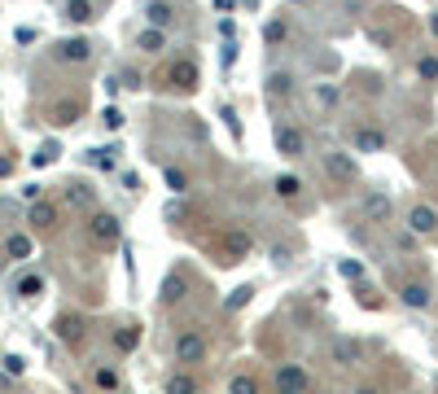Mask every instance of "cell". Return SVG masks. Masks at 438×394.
<instances>
[{
    "mask_svg": "<svg viewBox=\"0 0 438 394\" xmlns=\"http://www.w3.org/2000/svg\"><path fill=\"white\" fill-rule=\"evenodd\" d=\"M145 18H149V27H171L175 9L167 5V0H149V9H145Z\"/></svg>",
    "mask_w": 438,
    "mask_h": 394,
    "instance_id": "obj_14",
    "label": "cell"
},
{
    "mask_svg": "<svg viewBox=\"0 0 438 394\" xmlns=\"http://www.w3.org/2000/svg\"><path fill=\"white\" fill-rule=\"evenodd\" d=\"M167 79H171V88H198V66H193V61H175L171 66V71H167Z\"/></svg>",
    "mask_w": 438,
    "mask_h": 394,
    "instance_id": "obj_10",
    "label": "cell"
},
{
    "mask_svg": "<svg viewBox=\"0 0 438 394\" xmlns=\"http://www.w3.org/2000/svg\"><path fill=\"white\" fill-rule=\"evenodd\" d=\"M285 40V22H268V44H281Z\"/></svg>",
    "mask_w": 438,
    "mask_h": 394,
    "instance_id": "obj_37",
    "label": "cell"
},
{
    "mask_svg": "<svg viewBox=\"0 0 438 394\" xmlns=\"http://www.w3.org/2000/svg\"><path fill=\"white\" fill-rule=\"evenodd\" d=\"M88 57H92L88 40H61L57 44V61H88Z\"/></svg>",
    "mask_w": 438,
    "mask_h": 394,
    "instance_id": "obj_11",
    "label": "cell"
},
{
    "mask_svg": "<svg viewBox=\"0 0 438 394\" xmlns=\"http://www.w3.org/2000/svg\"><path fill=\"white\" fill-rule=\"evenodd\" d=\"M228 394H258V381H254L250 372H241V377H233V381H228Z\"/></svg>",
    "mask_w": 438,
    "mask_h": 394,
    "instance_id": "obj_24",
    "label": "cell"
},
{
    "mask_svg": "<svg viewBox=\"0 0 438 394\" xmlns=\"http://www.w3.org/2000/svg\"><path fill=\"white\" fill-rule=\"evenodd\" d=\"M66 202L88 210V206H92V189H88V184H66Z\"/></svg>",
    "mask_w": 438,
    "mask_h": 394,
    "instance_id": "obj_21",
    "label": "cell"
},
{
    "mask_svg": "<svg viewBox=\"0 0 438 394\" xmlns=\"http://www.w3.org/2000/svg\"><path fill=\"white\" fill-rule=\"evenodd\" d=\"M277 193H281V197H298V193H302V184H298L294 175H281V180H277Z\"/></svg>",
    "mask_w": 438,
    "mask_h": 394,
    "instance_id": "obj_29",
    "label": "cell"
},
{
    "mask_svg": "<svg viewBox=\"0 0 438 394\" xmlns=\"http://www.w3.org/2000/svg\"><path fill=\"white\" fill-rule=\"evenodd\" d=\"M13 293H18V298H36V293H44V276H36V272L22 276V281L13 285Z\"/></svg>",
    "mask_w": 438,
    "mask_h": 394,
    "instance_id": "obj_18",
    "label": "cell"
},
{
    "mask_svg": "<svg viewBox=\"0 0 438 394\" xmlns=\"http://www.w3.org/2000/svg\"><path fill=\"white\" fill-rule=\"evenodd\" d=\"M416 71H421V79H438V57H421Z\"/></svg>",
    "mask_w": 438,
    "mask_h": 394,
    "instance_id": "obj_33",
    "label": "cell"
},
{
    "mask_svg": "<svg viewBox=\"0 0 438 394\" xmlns=\"http://www.w3.org/2000/svg\"><path fill=\"white\" fill-rule=\"evenodd\" d=\"M96 386L101 390H119V372L115 368H96Z\"/></svg>",
    "mask_w": 438,
    "mask_h": 394,
    "instance_id": "obj_30",
    "label": "cell"
},
{
    "mask_svg": "<svg viewBox=\"0 0 438 394\" xmlns=\"http://www.w3.org/2000/svg\"><path fill=\"white\" fill-rule=\"evenodd\" d=\"M101 123H105V127H110V131H119V127H123V114H119V110H115V105H110V110H105V114H101Z\"/></svg>",
    "mask_w": 438,
    "mask_h": 394,
    "instance_id": "obj_35",
    "label": "cell"
},
{
    "mask_svg": "<svg viewBox=\"0 0 438 394\" xmlns=\"http://www.w3.org/2000/svg\"><path fill=\"white\" fill-rule=\"evenodd\" d=\"M430 31H434V36H438V13H430Z\"/></svg>",
    "mask_w": 438,
    "mask_h": 394,
    "instance_id": "obj_43",
    "label": "cell"
},
{
    "mask_svg": "<svg viewBox=\"0 0 438 394\" xmlns=\"http://www.w3.org/2000/svg\"><path fill=\"white\" fill-rule=\"evenodd\" d=\"M27 224L40 228V233H44V228H57V206H53V202H40V197H36V202H31V210H27Z\"/></svg>",
    "mask_w": 438,
    "mask_h": 394,
    "instance_id": "obj_8",
    "label": "cell"
},
{
    "mask_svg": "<svg viewBox=\"0 0 438 394\" xmlns=\"http://www.w3.org/2000/svg\"><path fill=\"white\" fill-rule=\"evenodd\" d=\"M360 394H377V390H360Z\"/></svg>",
    "mask_w": 438,
    "mask_h": 394,
    "instance_id": "obj_44",
    "label": "cell"
},
{
    "mask_svg": "<svg viewBox=\"0 0 438 394\" xmlns=\"http://www.w3.org/2000/svg\"><path fill=\"white\" fill-rule=\"evenodd\" d=\"M136 44H140V53H162V48H167V36H162V27H145Z\"/></svg>",
    "mask_w": 438,
    "mask_h": 394,
    "instance_id": "obj_15",
    "label": "cell"
},
{
    "mask_svg": "<svg viewBox=\"0 0 438 394\" xmlns=\"http://www.w3.org/2000/svg\"><path fill=\"white\" fill-rule=\"evenodd\" d=\"M22 368H27L22 355H5V372H9V377H22Z\"/></svg>",
    "mask_w": 438,
    "mask_h": 394,
    "instance_id": "obj_34",
    "label": "cell"
},
{
    "mask_svg": "<svg viewBox=\"0 0 438 394\" xmlns=\"http://www.w3.org/2000/svg\"><path fill=\"white\" fill-rule=\"evenodd\" d=\"M250 254V237L241 233V228H228V233H219V258L224 263H237Z\"/></svg>",
    "mask_w": 438,
    "mask_h": 394,
    "instance_id": "obj_4",
    "label": "cell"
},
{
    "mask_svg": "<svg viewBox=\"0 0 438 394\" xmlns=\"http://www.w3.org/2000/svg\"><path fill=\"white\" fill-rule=\"evenodd\" d=\"M399 298H403V302H408L412 311H425V307H430V289H425V285H421V281H408V285H403V289H399Z\"/></svg>",
    "mask_w": 438,
    "mask_h": 394,
    "instance_id": "obj_13",
    "label": "cell"
},
{
    "mask_svg": "<svg viewBox=\"0 0 438 394\" xmlns=\"http://www.w3.org/2000/svg\"><path fill=\"white\" fill-rule=\"evenodd\" d=\"M13 171V158H0V175H9Z\"/></svg>",
    "mask_w": 438,
    "mask_h": 394,
    "instance_id": "obj_42",
    "label": "cell"
},
{
    "mask_svg": "<svg viewBox=\"0 0 438 394\" xmlns=\"http://www.w3.org/2000/svg\"><path fill=\"white\" fill-rule=\"evenodd\" d=\"M277 149H281L285 158H302V149H307L302 131H298V127H277Z\"/></svg>",
    "mask_w": 438,
    "mask_h": 394,
    "instance_id": "obj_9",
    "label": "cell"
},
{
    "mask_svg": "<svg viewBox=\"0 0 438 394\" xmlns=\"http://www.w3.org/2000/svg\"><path fill=\"white\" fill-rule=\"evenodd\" d=\"M180 298V276H167V285H162V302H175Z\"/></svg>",
    "mask_w": 438,
    "mask_h": 394,
    "instance_id": "obj_32",
    "label": "cell"
},
{
    "mask_svg": "<svg viewBox=\"0 0 438 394\" xmlns=\"http://www.w3.org/2000/svg\"><path fill=\"white\" fill-rule=\"evenodd\" d=\"M136 342H140V328H119V333H115V346L119 351H132Z\"/></svg>",
    "mask_w": 438,
    "mask_h": 394,
    "instance_id": "obj_26",
    "label": "cell"
},
{
    "mask_svg": "<svg viewBox=\"0 0 438 394\" xmlns=\"http://www.w3.org/2000/svg\"><path fill=\"white\" fill-rule=\"evenodd\" d=\"M268 92H272V96L294 92V79H289V75H272V79H268Z\"/></svg>",
    "mask_w": 438,
    "mask_h": 394,
    "instance_id": "obj_27",
    "label": "cell"
},
{
    "mask_svg": "<svg viewBox=\"0 0 438 394\" xmlns=\"http://www.w3.org/2000/svg\"><path fill=\"white\" fill-rule=\"evenodd\" d=\"M351 140H355V149H360V154H381L386 149V131L381 127H355Z\"/></svg>",
    "mask_w": 438,
    "mask_h": 394,
    "instance_id": "obj_6",
    "label": "cell"
},
{
    "mask_svg": "<svg viewBox=\"0 0 438 394\" xmlns=\"http://www.w3.org/2000/svg\"><path fill=\"white\" fill-rule=\"evenodd\" d=\"M333 359H337V364H355V359H360V342L342 337V342H337V346H333Z\"/></svg>",
    "mask_w": 438,
    "mask_h": 394,
    "instance_id": "obj_19",
    "label": "cell"
},
{
    "mask_svg": "<svg viewBox=\"0 0 438 394\" xmlns=\"http://www.w3.org/2000/svg\"><path fill=\"white\" fill-rule=\"evenodd\" d=\"M302 390H307L302 364H281L277 368V394H302Z\"/></svg>",
    "mask_w": 438,
    "mask_h": 394,
    "instance_id": "obj_5",
    "label": "cell"
},
{
    "mask_svg": "<svg viewBox=\"0 0 438 394\" xmlns=\"http://www.w3.org/2000/svg\"><path fill=\"white\" fill-rule=\"evenodd\" d=\"M167 189H171V193H184V189H189V175L175 171V167H167Z\"/></svg>",
    "mask_w": 438,
    "mask_h": 394,
    "instance_id": "obj_28",
    "label": "cell"
},
{
    "mask_svg": "<svg viewBox=\"0 0 438 394\" xmlns=\"http://www.w3.org/2000/svg\"><path fill=\"white\" fill-rule=\"evenodd\" d=\"M61 18L66 22H92V0H66Z\"/></svg>",
    "mask_w": 438,
    "mask_h": 394,
    "instance_id": "obj_16",
    "label": "cell"
},
{
    "mask_svg": "<svg viewBox=\"0 0 438 394\" xmlns=\"http://www.w3.org/2000/svg\"><path fill=\"white\" fill-rule=\"evenodd\" d=\"M224 123H228L233 136H241V123H237V110H233V105H224Z\"/></svg>",
    "mask_w": 438,
    "mask_h": 394,
    "instance_id": "obj_39",
    "label": "cell"
},
{
    "mask_svg": "<svg viewBox=\"0 0 438 394\" xmlns=\"http://www.w3.org/2000/svg\"><path fill=\"white\" fill-rule=\"evenodd\" d=\"M342 276H351V281H360V276H364V268H360V263H351V258H346V263H342Z\"/></svg>",
    "mask_w": 438,
    "mask_h": 394,
    "instance_id": "obj_40",
    "label": "cell"
},
{
    "mask_svg": "<svg viewBox=\"0 0 438 394\" xmlns=\"http://www.w3.org/2000/svg\"><path fill=\"white\" fill-rule=\"evenodd\" d=\"M316 101H320V105H333V101H337V88H324V84H320V88H316Z\"/></svg>",
    "mask_w": 438,
    "mask_h": 394,
    "instance_id": "obj_38",
    "label": "cell"
},
{
    "mask_svg": "<svg viewBox=\"0 0 438 394\" xmlns=\"http://www.w3.org/2000/svg\"><path fill=\"white\" fill-rule=\"evenodd\" d=\"M250 293H254L250 285H241V289H233V298H228V307H246V302H250Z\"/></svg>",
    "mask_w": 438,
    "mask_h": 394,
    "instance_id": "obj_36",
    "label": "cell"
},
{
    "mask_svg": "<svg viewBox=\"0 0 438 394\" xmlns=\"http://www.w3.org/2000/svg\"><path fill=\"white\" fill-rule=\"evenodd\" d=\"M57 333L66 337V342H79V337H84V324H79L75 316H61V320H57Z\"/></svg>",
    "mask_w": 438,
    "mask_h": 394,
    "instance_id": "obj_23",
    "label": "cell"
},
{
    "mask_svg": "<svg viewBox=\"0 0 438 394\" xmlns=\"http://www.w3.org/2000/svg\"><path fill=\"white\" fill-rule=\"evenodd\" d=\"M167 394H198V381L184 377V372H175V377H167Z\"/></svg>",
    "mask_w": 438,
    "mask_h": 394,
    "instance_id": "obj_20",
    "label": "cell"
},
{
    "mask_svg": "<svg viewBox=\"0 0 438 394\" xmlns=\"http://www.w3.org/2000/svg\"><path fill=\"white\" fill-rule=\"evenodd\" d=\"M233 5H237V0H215V9H219V13H228Z\"/></svg>",
    "mask_w": 438,
    "mask_h": 394,
    "instance_id": "obj_41",
    "label": "cell"
},
{
    "mask_svg": "<svg viewBox=\"0 0 438 394\" xmlns=\"http://www.w3.org/2000/svg\"><path fill=\"white\" fill-rule=\"evenodd\" d=\"M324 175H329L333 184H360V162L346 149H329L324 154Z\"/></svg>",
    "mask_w": 438,
    "mask_h": 394,
    "instance_id": "obj_1",
    "label": "cell"
},
{
    "mask_svg": "<svg viewBox=\"0 0 438 394\" xmlns=\"http://www.w3.org/2000/svg\"><path fill=\"white\" fill-rule=\"evenodd\" d=\"M294 5H302V0H294Z\"/></svg>",
    "mask_w": 438,
    "mask_h": 394,
    "instance_id": "obj_45",
    "label": "cell"
},
{
    "mask_svg": "<svg viewBox=\"0 0 438 394\" xmlns=\"http://www.w3.org/2000/svg\"><path fill=\"white\" fill-rule=\"evenodd\" d=\"M5 254H9V258H31V237H27V233H13V237L5 241Z\"/></svg>",
    "mask_w": 438,
    "mask_h": 394,
    "instance_id": "obj_17",
    "label": "cell"
},
{
    "mask_svg": "<svg viewBox=\"0 0 438 394\" xmlns=\"http://www.w3.org/2000/svg\"><path fill=\"white\" fill-rule=\"evenodd\" d=\"M175 355H180L184 364H202L206 359V337L198 333V328H184V333L175 337Z\"/></svg>",
    "mask_w": 438,
    "mask_h": 394,
    "instance_id": "obj_3",
    "label": "cell"
},
{
    "mask_svg": "<svg viewBox=\"0 0 438 394\" xmlns=\"http://www.w3.org/2000/svg\"><path fill=\"white\" fill-rule=\"evenodd\" d=\"M88 237H92L96 245H119V237H123L119 215H110V210H96V215L88 219Z\"/></svg>",
    "mask_w": 438,
    "mask_h": 394,
    "instance_id": "obj_2",
    "label": "cell"
},
{
    "mask_svg": "<svg viewBox=\"0 0 438 394\" xmlns=\"http://www.w3.org/2000/svg\"><path fill=\"white\" fill-rule=\"evenodd\" d=\"M31 162H36V167H48V162H57V145L48 140V145H44V149H40L36 158H31Z\"/></svg>",
    "mask_w": 438,
    "mask_h": 394,
    "instance_id": "obj_31",
    "label": "cell"
},
{
    "mask_svg": "<svg viewBox=\"0 0 438 394\" xmlns=\"http://www.w3.org/2000/svg\"><path fill=\"white\" fill-rule=\"evenodd\" d=\"M75 119H79V105H75V101H66V105L53 110V123H57V127H71Z\"/></svg>",
    "mask_w": 438,
    "mask_h": 394,
    "instance_id": "obj_25",
    "label": "cell"
},
{
    "mask_svg": "<svg viewBox=\"0 0 438 394\" xmlns=\"http://www.w3.org/2000/svg\"><path fill=\"white\" fill-rule=\"evenodd\" d=\"M408 228H412L416 237H434V233H438V210H434V206H412Z\"/></svg>",
    "mask_w": 438,
    "mask_h": 394,
    "instance_id": "obj_7",
    "label": "cell"
},
{
    "mask_svg": "<svg viewBox=\"0 0 438 394\" xmlns=\"http://www.w3.org/2000/svg\"><path fill=\"white\" fill-rule=\"evenodd\" d=\"M92 167H101V171H115V162H119V149H92L88 154Z\"/></svg>",
    "mask_w": 438,
    "mask_h": 394,
    "instance_id": "obj_22",
    "label": "cell"
},
{
    "mask_svg": "<svg viewBox=\"0 0 438 394\" xmlns=\"http://www.w3.org/2000/svg\"><path fill=\"white\" fill-rule=\"evenodd\" d=\"M390 210H395V206H390V197H386V193H368V197H364V215H368V219L381 224V219H390Z\"/></svg>",
    "mask_w": 438,
    "mask_h": 394,
    "instance_id": "obj_12",
    "label": "cell"
}]
</instances>
